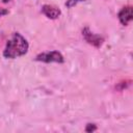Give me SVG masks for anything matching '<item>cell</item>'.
<instances>
[{
	"label": "cell",
	"instance_id": "52a82bcc",
	"mask_svg": "<svg viewBox=\"0 0 133 133\" xmlns=\"http://www.w3.org/2000/svg\"><path fill=\"white\" fill-rule=\"evenodd\" d=\"M97 130V127L95 124H87L86 125V128H85V131L86 132H94Z\"/></svg>",
	"mask_w": 133,
	"mask_h": 133
},
{
	"label": "cell",
	"instance_id": "5b68a950",
	"mask_svg": "<svg viewBox=\"0 0 133 133\" xmlns=\"http://www.w3.org/2000/svg\"><path fill=\"white\" fill-rule=\"evenodd\" d=\"M42 11H43V14H44L47 18L52 19V20L57 19V18L60 16V14H61L60 9H58L57 7L48 5V4H46V5H44V6L42 7Z\"/></svg>",
	"mask_w": 133,
	"mask_h": 133
},
{
	"label": "cell",
	"instance_id": "7a4b0ae2",
	"mask_svg": "<svg viewBox=\"0 0 133 133\" xmlns=\"http://www.w3.org/2000/svg\"><path fill=\"white\" fill-rule=\"evenodd\" d=\"M37 61H43V62H58L61 63L64 61L63 56L61 55V53H59L58 51H51V52H45V53H41L36 56L35 58Z\"/></svg>",
	"mask_w": 133,
	"mask_h": 133
},
{
	"label": "cell",
	"instance_id": "8992f818",
	"mask_svg": "<svg viewBox=\"0 0 133 133\" xmlns=\"http://www.w3.org/2000/svg\"><path fill=\"white\" fill-rule=\"evenodd\" d=\"M81 1H84V0H66V2H65V6H66L68 8H71V7L75 6L77 3L81 2Z\"/></svg>",
	"mask_w": 133,
	"mask_h": 133
},
{
	"label": "cell",
	"instance_id": "ba28073f",
	"mask_svg": "<svg viewBox=\"0 0 133 133\" xmlns=\"http://www.w3.org/2000/svg\"><path fill=\"white\" fill-rule=\"evenodd\" d=\"M7 14H8V10H7V9L0 7V18L3 17V16H5V15H7Z\"/></svg>",
	"mask_w": 133,
	"mask_h": 133
},
{
	"label": "cell",
	"instance_id": "9c48e42d",
	"mask_svg": "<svg viewBox=\"0 0 133 133\" xmlns=\"http://www.w3.org/2000/svg\"><path fill=\"white\" fill-rule=\"evenodd\" d=\"M10 0H2V2H4V3H7V2H9Z\"/></svg>",
	"mask_w": 133,
	"mask_h": 133
},
{
	"label": "cell",
	"instance_id": "3957f363",
	"mask_svg": "<svg viewBox=\"0 0 133 133\" xmlns=\"http://www.w3.org/2000/svg\"><path fill=\"white\" fill-rule=\"evenodd\" d=\"M82 34H83L84 39H85L88 44H90V45H92V46H95V47H97V48L101 47L102 44H103V42H104V39H103L102 36L92 33L88 28H84L83 31H82Z\"/></svg>",
	"mask_w": 133,
	"mask_h": 133
},
{
	"label": "cell",
	"instance_id": "6da1fadb",
	"mask_svg": "<svg viewBox=\"0 0 133 133\" xmlns=\"http://www.w3.org/2000/svg\"><path fill=\"white\" fill-rule=\"evenodd\" d=\"M28 42L20 33L15 32L7 39L5 49L3 51V56L5 58H17L23 56L28 51Z\"/></svg>",
	"mask_w": 133,
	"mask_h": 133
},
{
	"label": "cell",
	"instance_id": "277c9868",
	"mask_svg": "<svg viewBox=\"0 0 133 133\" xmlns=\"http://www.w3.org/2000/svg\"><path fill=\"white\" fill-rule=\"evenodd\" d=\"M118 20L122 25H128L133 20V8L131 6L122 8V10L118 12Z\"/></svg>",
	"mask_w": 133,
	"mask_h": 133
}]
</instances>
